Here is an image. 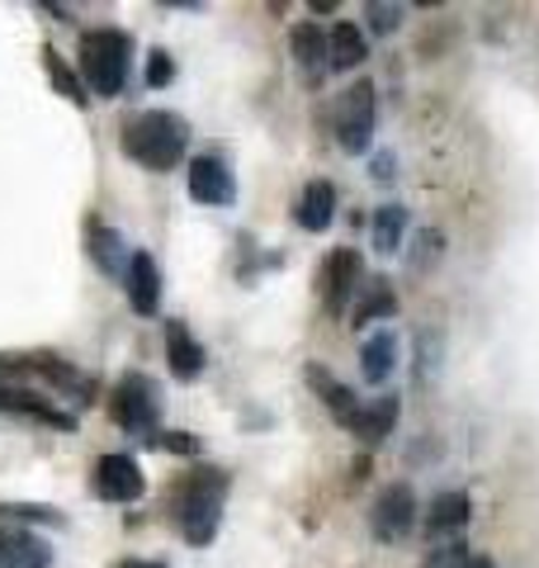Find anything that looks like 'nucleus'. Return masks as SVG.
<instances>
[{
  "instance_id": "1",
  "label": "nucleus",
  "mask_w": 539,
  "mask_h": 568,
  "mask_svg": "<svg viewBox=\"0 0 539 568\" xmlns=\"http://www.w3.org/2000/svg\"><path fill=\"white\" fill-rule=\"evenodd\" d=\"M232 478L227 469H190L180 478V488H171V517L180 526V536L190 545H213L223 526V503H227Z\"/></svg>"
},
{
  "instance_id": "2",
  "label": "nucleus",
  "mask_w": 539,
  "mask_h": 568,
  "mask_svg": "<svg viewBox=\"0 0 539 568\" xmlns=\"http://www.w3.org/2000/svg\"><path fill=\"white\" fill-rule=\"evenodd\" d=\"M190 148V123L171 110H142L123 119V152L148 171H175V162Z\"/></svg>"
},
{
  "instance_id": "3",
  "label": "nucleus",
  "mask_w": 539,
  "mask_h": 568,
  "mask_svg": "<svg viewBox=\"0 0 539 568\" xmlns=\"http://www.w3.org/2000/svg\"><path fill=\"white\" fill-rule=\"evenodd\" d=\"M129 71H133V39H129V33H119V29H90V33H81V43H77V77L85 81L90 95H100V100L123 95Z\"/></svg>"
},
{
  "instance_id": "4",
  "label": "nucleus",
  "mask_w": 539,
  "mask_h": 568,
  "mask_svg": "<svg viewBox=\"0 0 539 568\" xmlns=\"http://www.w3.org/2000/svg\"><path fill=\"white\" fill-rule=\"evenodd\" d=\"M110 417L123 426L129 436H152L156 422H161V388L152 375H142V369H129L114 394H110Z\"/></svg>"
},
{
  "instance_id": "5",
  "label": "nucleus",
  "mask_w": 539,
  "mask_h": 568,
  "mask_svg": "<svg viewBox=\"0 0 539 568\" xmlns=\"http://www.w3.org/2000/svg\"><path fill=\"white\" fill-rule=\"evenodd\" d=\"M332 129H336L340 152H350V156L369 152V142H374V85L369 81H350L346 91L336 95Z\"/></svg>"
},
{
  "instance_id": "6",
  "label": "nucleus",
  "mask_w": 539,
  "mask_h": 568,
  "mask_svg": "<svg viewBox=\"0 0 539 568\" xmlns=\"http://www.w3.org/2000/svg\"><path fill=\"white\" fill-rule=\"evenodd\" d=\"M369 530L379 545H403L417 530V493L411 484H388L369 507Z\"/></svg>"
},
{
  "instance_id": "7",
  "label": "nucleus",
  "mask_w": 539,
  "mask_h": 568,
  "mask_svg": "<svg viewBox=\"0 0 539 568\" xmlns=\"http://www.w3.org/2000/svg\"><path fill=\"white\" fill-rule=\"evenodd\" d=\"M359 284H365V261H359L355 246H336L317 271V294H322V304H327V313H346Z\"/></svg>"
},
{
  "instance_id": "8",
  "label": "nucleus",
  "mask_w": 539,
  "mask_h": 568,
  "mask_svg": "<svg viewBox=\"0 0 539 568\" xmlns=\"http://www.w3.org/2000/svg\"><path fill=\"white\" fill-rule=\"evenodd\" d=\"M90 493L100 503H138L148 493V478H142L133 455H100L95 469H90Z\"/></svg>"
},
{
  "instance_id": "9",
  "label": "nucleus",
  "mask_w": 539,
  "mask_h": 568,
  "mask_svg": "<svg viewBox=\"0 0 539 568\" xmlns=\"http://www.w3.org/2000/svg\"><path fill=\"white\" fill-rule=\"evenodd\" d=\"M190 200L194 204H209V209H223L237 200V181H232V166L223 156H194L190 162Z\"/></svg>"
},
{
  "instance_id": "10",
  "label": "nucleus",
  "mask_w": 539,
  "mask_h": 568,
  "mask_svg": "<svg viewBox=\"0 0 539 568\" xmlns=\"http://www.w3.org/2000/svg\"><path fill=\"white\" fill-rule=\"evenodd\" d=\"M0 413H14V417H33L52 426V432H77V417L62 413V407H52L43 394H33L24 384H0Z\"/></svg>"
},
{
  "instance_id": "11",
  "label": "nucleus",
  "mask_w": 539,
  "mask_h": 568,
  "mask_svg": "<svg viewBox=\"0 0 539 568\" xmlns=\"http://www.w3.org/2000/svg\"><path fill=\"white\" fill-rule=\"evenodd\" d=\"M166 365H171V375L180 384H194L204 375V365H209V351L200 346V336L190 332V323H166Z\"/></svg>"
},
{
  "instance_id": "12",
  "label": "nucleus",
  "mask_w": 539,
  "mask_h": 568,
  "mask_svg": "<svg viewBox=\"0 0 539 568\" xmlns=\"http://www.w3.org/2000/svg\"><path fill=\"white\" fill-rule=\"evenodd\" d=\"M85 252H90V261H95L110 280H123V275H129V265H133V246L123 242L110 223H100V219L85 223Z\"/></svg>"
},
{
  "instance_id": "13",
  "label": "nucleus",
  "mask_w": 539,
  "mask_h": 568,
  "mask_svg": "<svg viewBox=\"0 0 539 568\" xmlns=\"http://www.w3.org/2000/svg\"><path fill=\"white\" fill-rule=\"evenodd\" d=\"M303 379H308V388L322 398V407H327V413H332L340 426H350V422H355V413H359V403H365V398H355V388L340 384L327 365H317V361H313L308 369H303Z\"/></svg>"
},
{
  "instance_id": "14",
  "label": "nucleus",
  "mask_w": 539,
  "mask_h": 568,
  "mask_svg": "<svg viewBox=\"0 0 539 568\" xmlns=\"http://www.w3.org/2000/svg\"><path fill=\"white\" fill-rule=\"evenodd\" d=\"M0 568H52V549L24 526H0Z\"/></svg>"
},
{
  "instance_id": "15",
  "label": "nucleus",
  "mask_w": 539,
  "mask_h": 568,
  "mask_svg": "<svg viewBox=\"0 0 539 568\" xmlns=\"http://www.w3.org/2000/svg\"><path fill=\"white\" fill-rule=\"evenodd\" d=\"M123 290H129L133 313L152 317L161 308V265L152 261V252H133V265H129V275H123Z\"/></svg>"
},
{
  "instance_id": "16",
  "label": "nucleus",
  "mask_w": 539,
  "mask_h": 568,
  "mask_svg": "<svg viewBox=\"0 0 539 568\" xmlns=\"http://www.w3.org/2000/svg\"><path fill=\"white\" fill-rule=\"evenodd\" d=\"M393 426H398V398H393V394H379V398L359 403V413H355V422L346 426V432L359 436L365 446H379L384 436H393Z\"/></svg>"
},
{
  "instance_id": "17",
  "label": "nucleus",
  "mask_w": 539,
  "mask_h": 568,
  "mask_svg": "<svg viewBox=\"0 0 539 568\" xmlns=\"http://www.w3.org/2000/svg\"><path fill=\"white\" fill-rule=\"evenodd\" d=\"M393 369H398V336L388 327L365 336V342H359V375H365V384H374V388L388 384Z\"/></svg>"
},
{
  "instance_id": "18",
  "label": "nucleus",
  "mask_w": 539,
  "mask_h": 568,
  "mask_svg": "<svg viewBox=\"0 0 539 568\" xmlns=\"http://www.w3.org/2000/svg\"><path fill=\"white\" fill-rule=\"evenodd\" d=\"M336 219V185L332 181H308L298 194V227L303 233H327Z\"/></svg>"
},
{
  "instance_id": "19",
  "label": "nucleus",
  "mask_w": 539,
  "mask_h": 568,
  "mask_svg": "<svg viewBox=\"0 0 539 568\" xmlns=\"http://www.w3.org/2000/svg\"><path fill=\"white\" fill-rule=\"evenodd\" d=\"M388 317H398V290H393L384 275H369L359 284V298H355V327L388 323Z\"/></svg>"
},
{
  "instance_id": "20",
  "label": "nucleus",
  "mask_w": 539,
  "mask_h": 568,
  "mask_svg": "<svg viewBox=\"0 0 539 568\" xmlns=\"http://www.w3.org/2000/svg\"><path fill=\"white\" fill-rule=\"evenodd\" d=\"M469 493H459V488H449V493H436V503H430L426 511V530L430 536H455V530L469 526Z\"/></svg>"
},
{
  "instance_id": "21",
  "label": "nucleus",
  "mask_w": 539,
  "mask_h": 568,
  "mask_svg": "<svg viewBox=\"0 0 539 568\" xmlns=\"http://www.w3.org/2000/svg\"><path fill=\"white\" fill-rule=\"evenodd\" d=\"M289 39H294V58H298L303 71H317V67L332 62V33L322 29V24L303 20V24H294Z\"/></svg>"
},
{
  "instance_id": "22",
  "label": "nucleus",
  "mask_w": 539,
  "mask_h": 568,
  "mask_svg": "<svg viewBox=\"0 0 539 568\" xmlns=\"http://www.w3.org/2000/svg\"><path fill=\"white\" fill-rule=\"evenodd\" d=\"M369 58V43H365V29L359 24H350V20H340V24H332V71H350V67H359Z\"/></svg>"
},
{
  "instance_id": "23",
  "label": "nucleus",
  "mask_w": 539,
  "mask_h": 568,
  "mask_svg": "<svg viewBox=\"0 0 539 568\" xmlns=\"http://www.w3.org/2000/svg\"><path fill=\"white\" fill-rule=\"evenodd\" d=\"M43 71H48V81H52V91H58L62 100H71L77 110H85L90 104V91H85V81L71 71L67 62H62V52L52 48V43H43Z\"/></svg>"
},
{
  "instance_id": "24",
  "label": "nucleus",
  "mask_w": 539,
  "mask_h": 568,
  "mask_svg": "<svg viewBox=\"0 0 539 568\" xmlns=\"http://www.w3.org/2000/svg\"><path fill=\"white\" fill-rule=\"evenodd\" d=\"M374 252L379 256H398L403 233H407V209L403 204H379L374 209Z\"/></svg>"
},
{
  "instance_id": "25",
  "label": "nucleus",
  "mask_w": 539,
  "mask_h": 568,
  "mask_svg": "<svg viewBox=\"0 0 539 568\" xmlns=\"http://www.w3.org/2000/svg\"><path fill=\"white\" fill-rule=\"evenodd\" d=\"M0 517H6V521H24V526H62V511L43 507V503H0Z\"/></svg>"
},
{
  "instance_id": "26",
  "label": "nucleus",
  "mask_w": 539,
  "mask_h": 568,
  "mask_svg": "<svg viewBox=\"0 0 539 568\" xmlns=\"http://www.w3.org/2000/svg\"><path fill=\"white\" fill-rule=\"evenodd\" d=\"M440 256H445V237L436 233V227H421L417 242H411V252H407V265L411 271H430Z\"/></svg>"
},
{
  "instance_id": "27",
  "label": "nucleus",
  "mask_w": 539,
  "mask_h": 568,
  "mask_svg": "<svg viewBox=\"0 0 539 568\" xmlns=\"http://www.w3.org/2000/svg\"><path fill=\"white\" fill-rule=\"evenodd\" d=\"M469 564H474L469 545H464V540H449V545H440V549H430V559H426L421 568H469Z\"/></svg>"
},
{
  "instance_id": "28",
  "label": "nucleus",
  "mask_w": 539,
  "mask_h": 568,
  "mask_svg": "<svg viewBox=\"0 0 539 568\" xmlns=\"http://www.w3.org/2000/svg\"><path fill=\"white\" fill-rule=\"evenodd\" d=\"M398 20H403V6H384V0H369V6H365L369 33H393V29H398Z\"/></svg>"
},
{
  "instance_id": "29",
  "label": "nucleus",
  "mask_w": 539,
  "mask_h": 568,
  "mask_svg": "<svg viewBox=\"0 0 539 568\" xmlns=\"http://www.w3.org/2000/svg\"><path fill=\"white\" fill-rule=\"evenodd\" d=\"M171 81H175V62H171V52L152 48V52H148V85H152V91H161V85H171Z\"/></svg>"
},
{
  "instance_id": "30",
  "label": "nucleus",
  "mask_w": 539,
  "mask_h": 568,
  "mask_svg": "<svg viewBox=\"0 0 539 568\" xmlns=\"http://www.w3.org/2000/svg\"><path fill=\"white\" fill-rule=\"evenodd\" d=\"M161 450H171V455H200V436H194V432H161Z\"/></svg>"
},
{
  "instance_id": "31",
  "label": "nucleus",
  "mask_w": 539,
  "mask_h": 568,
  "mask_svg": "<svg viewBox=\"0 0 539 568\" xmlns=\"http://www.w3.org/2000/svg\"><path fill=\"white\" fill-rule=\"evenodd\" d=\"M393 175H398V171H393V152H374V181L388 185Z\"/></svg>"
},
{
  "instance_id": "32",
  "label": "nucleus",
  "mask_w": 539,
  "mask_h": 568,
  "mask_svg": "<svg viewBox=\"0 0 539 568\" xmlns=\"http://www.w3.org/2000/svg\"><path fill=\"white\" fill-rule=\"evenodd\" d=\"M436 342H440L436 332L421 336V375H430V369H436Z\"/></svg>"
},
{
  "instance_id": "33",
  "label": "nucleus",
  "mask_w": 539,
  "mask_h": 568,
  "mask_svg": "<svg viewBox=\"0 0 539 568\" xmlns=\"http://www.w3.org/2000/svg\"><path fill=\"white\" fill-rule=\"evenodd\" d=\"M114 568H166V564H156V559H119Z\"/></svg>"
},
{
  "instance_id": "34",
  "label": "nucleus",
  "mask_w": 539,
  "mask_h": 568,
  "mask_svg": "<svg viewBox=\"0 0 539 568\" xmlns=\"http://www.w3.org/2000/svg\"><path fill=\"white\" fill-rule=\"evenodd\" d=\"M308 10H313V14H332L336 0H308Z\"/></svg>"
},
{
  "instance_id": "35",
  "label": "nucleus",
  "mask_w": 539,
  "mask_h": 568,
  "mask_svg": "<svg viewBox=\"0 0 539 568\" xmlns=\"http://www.w3.org/2000/svg\"><path fill=\"white\" fill-rule=\"evenodd\" d=\"M469 568H492V559H474V564H469Z\"/></svg>"
}]
</instances>
